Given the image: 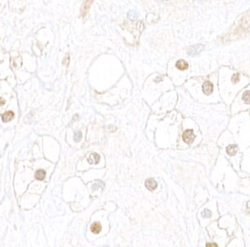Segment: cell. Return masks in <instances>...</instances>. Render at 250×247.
Instances as JSON below:
<instances>
[{
	"mask_svg": "<svg viewBox=\"0 0 250 247\" xmlns=\"http://www.w3.org/2000/svg\"><path fill=\"white\" fill-rule=\"evenodd\" d=\"M195 135L194 134V131L191 129H188L186 130L183 134V140L184 141V142H186L187 144H191L194 141Z\"/></svg>",
	"mask_w": 250,
	"mask_h": 247,
	"instance_id": "cell-1",
	"label": "cell"
},
{
	"mask_svg": "<svg viewBox=\"0 0 250 247\" xmlns=\"http://www.w3.org/2000/svg\"><path fill=\"white\" fill-rule=\"evenodd\" d=\"M203 49V45L202 44H197V45H194L192 47L188 49V53L189 55H196L198 54Z\"/></svg>",
	"mask_w": 250,
	"mask_h": 247,
	"instance_id": "cell-2",
	"label": "cell"
},
{
	"mask_svg": "<svg viewBox=\"0 0 250 247\" xmlns=\"http://www.w3.org/2000/svg\"><path fill=\"white\" fill-rule=\"evenodd\" d=\"M92 4H93V1H86L83 3V6L81 8V15L83 18L86 17L87 14L89 13V10Z\"/></svg>",
	"mask_w": 250,
	"mask_h": 247,
	"instance_id": "cell-3",
	"label": "cell"
},
{
	"mask_svg": "<svg viewBox=\"0 0 250 247\" xmlns=\"http://www.w3.org/2000/svg\"><path fill=\"white\" fill-rule=\"evenodd\" d=\"M213 90H214V86H213L212 82H210L209 81H206L205 82H203V92L206 95H210L212 93Z\"/></svg>",
	"mask_w": 250,
	"mask_h": 247,
	"instance_id": "cell-4",
	"label": "cell"
},
{
	"mask_svg": "<svg viewBox=\"0 0 250 247\" xmlns=\"http://www.w3.org/2000/svg\"><path fill=\"white\" fill-rule=\"evenodd\" d=\"M145 186L146 188L149 191H153L157 188L158 186V183L156 181H154L153 179H148L145 181Z\"/></svg>",
	"mask_w": 250,
	"mask_h": 247,
	"instance_id": "cell-5",
	"label": "cell"
},
{
	"mask_svg": "<svg viewBox=\"0 0 250 247\" xmlns=\"http://www.w3.org/2000/svg\"><path fill=\"white\" fill-rule=\"evenodd\" d=\"M14 113L12 111H8L2 115V120L3 122H8L10 121H12V119H14Z\"/></svg>",
	"mask_w": 250,
	"mask_h": 247,
	"instance_id": "cell-6",
	"label": "cell"
},
{
	"mask_svg": "<svg viewBox=\"0 0 250 247\" xmlns=\"http://www.w3.org/2000/svg\"><path fill=\"white\" fill-rule=\"evenodd\" d=\"M100 157L97 153H92L88 157V161L89 164H98L99 162Z\"/></svg>",
	"mask_w": 250,
	"mask_h": 247,
	"instance_id": "cell-7",
	"label": "cell"
},
{
	"mask_svg": "<svg viewBox=\"0 0 250 247\" xmlns=\"http://www.w3.org/2000/svg\"><path fill=\"white\" fill-rule=\"evenodd\" d=\"M176 68L178 69H179L181 71H183V70H186L188 68V63L186 61L184 60H179L176 62Z\"/></svg>",
	"mask_w": 250,
	"mask_h": 247,
	"instance_id": "cell-8",
	"label": "cell"
},
{
	"mask_svg": "<svg viewBox=\"0 0 250 247\" xmlns=\"http://www.w3.org/2000/svg\"><path fill=\"white\" fill-rule=\"evenodd\" d=\"M102 230V226L98 222H94L91 225V231L93 234H98Z\"/></svg>",
	"mask_w": 250,
	"mask_h": 247,
	"instance_id": "cell-9",
	"label": "cell"
},
{
	"mask_svg": "<svg viewBox=\"0 0 250 247\" xmlns=\"http://www.w3.org/2000/svg\"><path fill=\"white\" fill-rule=\"evenodd\" d=\"M226 151L229 156H234L238 151V146L237 145H229L226 148Z\"/></svg>",
	"mask_w": 250,
	"mask_h": 247,
	"instance_id": "cell-10",
	"label": "cell"
},
{
	"mask_svg": "<svg viewBox=\"0 0 250 247\" xmlns=\"http://www.w3.org/2000/svg\"><path fill=\"white\" fill-rule=\"evenodd\" d=\"M45 176H46V172L43 169L38 170L37 172H35V178L37 179L38 181H43V179L45 178Z\"/></svg>",
	"mask_w": 250,
	"mask_h": 247,
	"instance_id": "cell-11",
	"label": "cell"
},
{
	"mask_svg": "<svg viewBox=\"0 0 250 247\" xmlns=\"http://www.w3.org/2000/svg\"><path fill=\"white\" fill-rule=\"evenodd\" d=\"M104 186V183L102 181H97L93 183V185H92V189L93 191L95 190H98L99 188H103Z\"/></svg>",
	"mask_w": 250,
	"mask_h": 247,
	"instance_id": "cell-12",
	"label": "cell"
},
{
	"mask_svg": "<svg viewBox=\"0 0 250 247\" xmlns=\"http://www.w3.org/2000/svg\"><path fill=\"white\" fill-rule=\"evenodd\" d=\"M244 103L247 104H250V91H245L243 92V96H242Z\"/></svg>",
	"mask_w": 250,
	"mask_h": 247,
	"instance_id": "cell-13",
	"label": "cell"
},
{
	"mask_svg": "<svg viewBox=\"0 0 250 247\" xmlns=\"http://www.w3.org/2000/svg\"><path fill=\"white\" fill-rule=\"evenodd\" d=\"M211 216H212V213H211V211H210L208 209L203 210V212H202V216H203V218H209V217H211Z\"/></svg>",
	"mask_w": 250,
	"mask_h": 247,
	"instance_id": "cell-14",
	"label": "cell"
},
{
	"mask_svg": "<svg viewBox=\"0 0 250 247\" xmlns=\"http://www.w3.org/2000/svg\"><path fill=\"white\" fill-rule=\"evenodd\" d=\"M73 140H74L76 142H79V141H81V140H82V133H81L80 131H78V132L75 133V134H74V137H73Z\"/></svg>",
	"mask_w": 250,
	"mask_h": 247,
	"instance_id": "cell-15",
	"label": "cell"
},
{
	"mask_svg": "<svg viewBox=\"0 0 250 247\" xmlns=\"http://www.w3.org/2000/svg\"><path fill=\"white\" fill-rule=\"evenodd\" d=\"M232 81L234 82V83H236V82H238V81H239V74H238V73H235V74H234L233 77H232Z\"/></svg>",
	"mask_w": 250,
	"mask_h": 247,
	"instance_id": "cell-16",
	"label": "cell"
},
{
	"mask_svg": "<svg viewBox=\"0 0 250 247\" xmlns=\"http://www.w3.org/2000/svg\"><path fill=\"white\" fill-rule=\"evenodd\" d=\"M206 247H218V246L216 243H208L206 245Z\"/></svg>",
	"mask_w": 250,
	"mask_h": 247,
	"instance_id": "cell-17",
	"label": "cell"
},
{
	"mask_svg": "<svg viewBox=\"0 0 250 247\" xmlns=\"http://www.w3.org/2000/svg\"><path fill=\"white\" fill-rule=\"evenodd\" d=\"M5 103V101H4V99H3L2 97H0V105H3Z\"/></svg>",
	"mask_w": 250,
	"mask_h": 247,
	"instance_id": "cell-18",
	"label": "cell"
},
{
	"mask_svg": "<svg viewBox=\"0 0 250 247\" xmlns=\"http://www.w3.org/2000/svg\"><path fill=\"white\" fill-rule=\"evenodd\" d=\"M249 204H250V200L249 201ZM246 211L250 214V206H249V205H247V209H246Z\"/></svg>",
	"mask_w": 250,
	"mask_h": 247,
	"instance_id": "cell-19",
	"label": "cell"
}]
</instances>
